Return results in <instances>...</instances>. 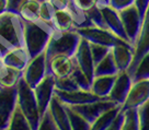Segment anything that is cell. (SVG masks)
<instances>
[{"label": "cell", "mask_w": 149, "mask_h": 130, "mask_svg": "<svg viewBox=\"0 0 149 130\" xmlns=\"http://www.w3.org/2000/svg\"><path fill=\"white\" fill-rule=\"evenodd\" d=\"M17 47H24V21L19 14L0 15V58Z\"/></svg>", "instance_id": "1"}, {"label": "cell", "mask_w": 149, "mask_h": 130, "mask_svg": "<svg viewBox=\"0 0 149 130\" xmlns=\"http://www.w3.org/2000/svg\"><path fill=\"white\" fill-rule=\"evenodd\" d=\"M53 32L52 24L41 19L35 22H24V47L31 58L45 51Z\"/></svg>", "instance_id": "2"}, {"label": "cell", "mask_w": 149, "mask_h": 130, "mask_svg": "<svg viewBox=\"0 0 149 130\" xmlns=\"http://www.w3.org/2000/svg\"><path fill=\"white\" fill-rule=\"evenodd\" d=\"M17 90H18V101H17L18 107L29 120L32 130H37L40 128L43 117L40 113L38 104L33 89L22 78L17 85Z\"/></svg>", "instance_id": "3"}, {"label": "cell", "mask_w": 149, "mask_h": 130, "mask_svg": "<svg viewBox=\"0 0 149 130\" xmlns=\"http://www.w3.org/2000/svg\"><path fill=\"white\" fill-rule=\"evenodd\" d=\"M80 39L81 37L76 31H69V32L54 31L45 49L46 61L57 55L74 57L80 43Z\"/></svg>", "instance_id": "4"}, {"label": "cell", "mask_w": 149, "mask_h": 130, "mask_svg": "<svg viewBox=\"0 0 149 130\" xmlns=\"http://www.w3.org/2000/svg\"><path fill=\"white\" fill-rule=\"evenodd\" d=\"M118 14L127 36V41L135 47V44L138 39L140 30H141V24H143V20L140 18L138 11L135 6L133 5L118 11Z\"/></svg>", "instance_id": "5"}, {"label": "cell", "mask_w": 149, "mask_h": 130, "mask_svg": "<svg viewBox=\"0 0 149 130\" xmlns=\"http://www.w3.org/2000/svg\"><path fill=\"white\" fill-rule=\"evenodd\" d=\"M74 31L79 34V36L81 38L88 41L91 44H98V45L107 46L110 47V48L115 46L117 43L122 41V38L117 37L116 35H114L110 30L98 28V26L77 28Z\"/></svg>", "instance_id": "6"}, {"label": "cell", "mask_w": 149, "mask_h": 130, "mask_svg": "<svg viewBox=\"0 0 149 130\" xmlns=\"http://www.w3.org/2000/svg\"><path fill=\"white\" fill-rule=\"evenodd\" d=\"M18 90L14 88H6L0 90V130H7L17 108Z\"/></svg>", "instance_id": "7"}, {"label": "cell", "mask_w": 149, "mask_h": 130, "mask_svg": "<svg viewBox=\"0 0 149 130\" xmlns=\"http://www.w3.org/2000/svg\"><path fill=\"white\" fill-rule=\"evenodd\" d=\"M149 101V80L133 81L132 88L127 94L122 111L128 109H137Z\"/></svg>", "instance_id": "8"}, {"label": "cell", "mask_w": 149, "mask_h": 130, "mask_svg": "<svg viewBox=\"0 0 149 130\" xmlns=\"http://www.w3.org/2000/svg\"><path fill=\"white\" fill-rule=\"evenodd\" d=\"M47 61L45 51L31 58L23 71V80L34 89L47 75Z\"/></svg>", "instance_id": "9"}, {"label": "cell", "mask_w": 149, "mask_h": 130, "mask_svg": "<svg viewBox=\"0 0 149 130\" xmlns=\"http://www.w3.org/2000/svg\"><path fill=\"white\" fill-rule=\"evenodd\" d=\"M55 78L52 74L48 73L35 88L33 89L35 98H36L37 104H38L40 113H41L42 117L48 111L49 104H51L53 98L55 96L54 95V92H55Z\"/></svg>", "instance_id": "10"}, {"label": "cell", "mask_w": 149, "mask_h": 130, "mask_svg": "<svg viewBox=\"0 0 149 130\" xmlns=\"http://www.w3.org/2000/svg\"><path fill=\"white\" fill-rule=\"evenodd\" d=\"M72 58H74L76 66L82 71V73L86 75L89 82L92 83L94 79V67L95 66H94L91 50H90V43L81 38L78 48L76 50V54Z\"/></svg>", "instance_id": "11"}, {"label": "cell", "mask_w": 149, "mask_h": 130, "mask_svg": "<svg viewBox=\"0 0 149 130\" xmlns=\"http://www.w3.org/2000/svg\"><path fill=\"white\" fill-rule=\"evenodd\" d=\"M54 95L58 98L61 103H64L67 106H76V105H84L88 103L103 101L107 98H101L94 95L91 91L84 90H74V91H59L56 90Z\"/></svg>", "instance_id": "12"}, {"label": "cell", "mask_w": 149, "mask_h": 130, "mask_svg": "<svg viewBox=\"0 0 149 130\" xmlns=\"http://www.w3.org/2000/svg\"><path fill=\"white\" fill-rule=\"evenodd\" d=\"M149 51V7L145 17L143 19V24H141V30H140L138 39L135 44V54H134V59L130 67L128 68V73L132 75L135 68L137 67L140 59L144 57Z\"/></svg>", "instance_id": "13"}, {"label": "cell", "mask_w": 149, "mask_h": 130, "mask_svg": "<svg viewBox=\"0 0 149 130\" xmlns=\"http://www.w3.org/2000/svg\"><path fill=\"white\" fill-rule=\"evenodd\" d=\"M111 54L118 72L126 71V70H128V68L133 62L134 54H135V47L128 42L122 39L115 46L112 47Z\"/></svg>", "instance_id": "14"}, {"label": "cell", "mask_w": 149, "mask_h": 130, "mask_svg": "<svg viewBox=\"0 0 149 130\" xmlns=\"http://www.w3.org/2000/svg\"><path fill=\"white\" fill-rule=\"evenodd\" d=\"M115 105H118L116 103L112 102L110 100H103L98 102L88 103L84 105H76V106H70L76 113H78L80 116L84 117L86 120L92 124L100 115H102L104 111L112 108Z\"/></svg>", "instance_id": "15"}, {"label": "cell", "mask_w": 149, "mask_h": 130, "mask_svg": "<svg viewBox=\"0 0 149 130\" xmlns=\"http://www.w3.org/2000/svg\"><path fill=\"white\" fill-rule=\"evenodd\" d=\"M132 84H133V78L128 73V71L127 70L120 71L116 74L113 88L109 95V100L122 106L127 98V94L132 88Z\"/></svg>", "instance_id": "16"}, {"label": "cell", "mask_w": 149, "mask_h": 130, "mask_svg": "<svg viewBox=\"0 0 149 130\" xmlns=\"http://www.w3.org/2000/svg\"><path fill=\"white\" fill-rule=\"evenodd\" d=\"M74 68V58L69 56L57 55L47 60V73L52 74L55 79H61L70 75Z\"/></svg>", "instance_id": "17"}, {"label": "cell", "mask_w": 149, "mask_h": 130, "mask_svg": "<svg viewBox=\"0 0 149 130\" xmlns=\"http://www.w3.org/2000/svg\"><path fill=\"white\" fill-rule=\"evenodd\" d=\"M48 113L58 130H71L69 117L67 113V106L54 96L49 104Z\"/></svg>", "instance_id": "18"}, {"label": "cell", "mask_w": 149, "mask_h": 130, "mask_svg": "<svg viewBox=\"0 0 149 130\" xmlns=\"http://www.w3.org/2000/svg\"><path fill=\"white\" fill-rule=\"evenodd\" d=\"M100 10H101V13L103 15V19H104V22H105L107 30H110L117 37L128 42L125 31H124V28H123V24H122L121 18H120V14H118V11L113 9L110 6L101 8Z\"/></svg>", "instance_id": "19"}, {"label": "cell", "mask_w": 149, "mask_h": 130, "mask_svg": "<svg viewBox=\"0 0 149 130\" xmlns=\"http://www.w3.org/2000/svg\"><path fill=\"white\" fill-rule=\"evenodd\" d=\"M30 60H31V57L25 47L13 48L9 53H7L2 58V61L6 66L21 70V71H24Z\"/></svg>", "instance_id": "20"}, {"label": "cell", "mask_w": 149, "mask_h": 130, "mask_svg": "<svg viewBox=\"0 0 149 130\" xmlns=\"http://www.w3.org/2000/svg\"><path fill=\"white\" fill-rule=\"evenodd\" d=\"M116 75H101V77H94L90 91L101 98L109 100V95L111 92L113 84L115 81Z\"/></svg>", "instance_id": "21"}, {"label": "cell", "mask_w": 149, "mask_h": 130, "mask_svg": "<svg viewBox=\"0 0 149 130\" xmlns=\"http://www.w3.org/2000/svg\"><path fill=\"white\" fill-rule=\"evenodd\" d=\"M52 26L54 28V31H59V32L74 31V21L69 11L67 9L56 10L52 20Z\"/></svg>", "instance_id": "22"}, {"label": "cell", "mask_w": 149, "mask_h": 130, "mask_svg": "<svg viewBox=\"0 0 149 130\" xmlns=\"http://www.w3.org/2000/svg\"><path fill=\"white\" fill-rule=\"evenodd\" d=\"M23 78V71L3 66L0 69V90L17 86L19 81Z\"/></svg>", "instance_id": "23"}, {"label": "cell", "mask_w": 149, "mask_h": 130, "mask_svg": "<svg viewBox=\"0 0 149 130\" xmlns=\"http://www.w3.org/2000/svg\"><path fill=\"white\" fill-rule=\"evenodd\" d=\"M121 105H115V106H113L110 109H107V111H104L102 115H100L91 124L90 130H105L114 121V119L117 117V115L121 113Z\"/></svg>", "instance_id": "24"}, {"label": "cell", "mask_w": 149, "mask_h": 130, "mask_svg": "<svg viewBox=\"0 0 149 130\" xmlns=\"http://www.w3.org/2000/svg\"><path fill=\"white\" fill-rule=\"evenodd\" d=\"M67 10L69 11L70 15H71V18H72L74 30L94 26L92 23V21L89 18L88 12L82 9H80V8H78L72 1L70 2V5H69V7L67 8Z\"/></svg>", "instance_id": "25"}, {"label": "cell", "mask_w": 149, "mask_h": 130, "mask_svg": "<svg viewBox=\"0 0 149 130\" xmlns=\"http://www.w3.org/2000/svg\"><path fill=\"white\" fill-rule=\"evenodd\" d=\"M40 5L41 2L38 0H29L21 7L18 14L24 22H35L40 20Z\"/></svg>", "instance_id": "26"}, {"label": "cell", "mask_w": 149, "mask_h": 130, "mask_svg": "<svg viewBox=\"0 0 149 130\" xmlns=\"http://www.w3.org/2000/svg\"><path fill=\"white\" fill-rule=\"evenodd\" d=\"M118 73L115 62L113 60V57L110 54L104 57L98 65L94 67V77H101V75H116Z\"/></svg>", "instance_id": "27"}, {"label": "cell", "mask_w": 149, "mask_h": 130, "mask_svg": "<svg viewBox=\"0 0 149 130\" xmlns=\"http://www.w3.org/2000/svg\"><path fill=\"white\" fill-rule=\"evenodd\" d=\"M7 130H32L30 122L25 118L21 109L18 107V105H17V108L14 111L13 116L11 118V121Z\"/></svg>", "instance_id": "28"}, {"label": "cell", "mask_w": 149, "mask_h": 130, "mask_svg": "<svg viewBox=\"0 0 149 130\" xmlns=\"http://www.w3.org/2000/svg\"><path fill=\"white\" fill-rule=\"evenodd\" d=\"M67 113L69 117L71 130H90L91 124L86 120L84 117L80 116L78 113H76L70 106H67Z\"/></svg>", "instance_id": "29"}, {"label": "cell", "mask_w": 149, "mask_h": 130, "mask_svg": "<svg viewBox=\"0 0 149 130\" xmlns=\"http://www.w3.org/2000/svg\"><path fill=\"white\" fill-rule=\"evenodd\" d=\"M132 78H133V81L149 80V51L140 59L132 74Z\"/></svg>", "instance_id": "30"}, {"label": "cell", "mask_w": 149, "mask_h": 130, "mask_svg": "<svg viewBox=\"0 0 149 130\" xmlns=\"http://www.w3.org/2000/svg\"><path fill=\"white\" fill-rule=\"evenodd\" d=\"M121 130H139L137 109H128L124 111V122Z\"/></svg>", "instance_id": "31"}, {"label": "cell", "mask_w": 149, "mask_h": 130, "mask_svg": "<svg viewBox=\"0 0 149 130\" xmlns=\"http://www.w3.org/2000/svg\"><path fill=\"white\" fill-rule=\"evenodd\" d=\"M90 50H91V55H92L94 66H97L104 57H107L110 54L111 48L107 46H102V45H98V44H91L90 43Z\"/></svg>", "instance_id": "32"}, {"label": "cell", "mask_w": 149, "mask_h": 130, "mask_svg": "<svg viewBox=\"0 0 149 130\" xmlns=\"http://www.w3.org/2000/svg\"><path fill=\"white\" fill-rule=\"evenodd\" d=\"M70 77L74 80V82L77 83V85H78L81 90L90 91L91 83H90L89 80L86 78V75L82 73V71L76 66V64H74V70H72V72L70 73Z\"/></svg>", "instance_id": "33"}, {"label": "cell", "mask_w": 149, "mask_h": 130, "mask_svg": "<svg viewBox=\"0 0 149 130\" xmlns=\"http://www.w3.org/2000/svg\"><path fill=\"white\" fill-rule=\"evenodd\" d=\"M55 11V8L51 5L49 1H42L40 5V11H38L40 19L46 23L52 24V20H53Z\"/></svg>", "instance_id": "34"}, {"label": "cell", "mask_w": 149, "mask_h": 130, "mask_svg": "<svg viewBox=\"0 0 149 130\" xmlns=\"http://www.w3.org/2000/svg\"><path fill=\"white\" fill-rule=\"evenodd\" d=\"M55 89L56 90H59V91H74V90H81L70 75L66 77V78H61V79H56Z\"/></svg>", "instance_id": "35"}, {"label": "cell", "mask_w": 149, "mask_h": 130, "mask_svg": "<svg viewBox=\"0 0 149 130\" xmlns=\"http://www.w3.org/2000/svg\"><path fill=\"white\" fill-rule=\"evenodd\" d=\"M138 111V120L139 130H149V101L139 108Z\"/></svg>", "instance_id": "36"}, {"label": "cell", "mask_w": 149, "mask_h": 130, "mask_svg": "<svg viewBox=\"0 0 149 130\" xmlns=\"http://www.w3.org/2000/svg\"><path fill=\"white\" fill-rule=\"evenodd\" d=\"M88 12V15L90 20L92 21V23L94 26H98V28H107V25H105V22H104V19H103V15L101 13V10L98 9L97 7L92 8L91 10L87 11Z\"/></svg>", "instance_id": "37"}, {"label": "cell", "mask_w": 149, "mask_h": 130, "mask_svg": "<svg viewBox=\"0 0 149 130\" xmlns=\"http://www.w3.org/2000/svg\"><path fill=\"white\" fill-rule=\"evenodd\" d=\"M37 130H58L57 127L55 126V124H54L53 119H52V117L48 111L43 116L41 125H40V128Z\"/></svg>", "instance_id": "38"}, {"label": "cell", "mask_w": 149, "mask_h": 130, "mask_svg": "<svg viewBox=\"0 0 149 130\" xmlns=\"http://www.w3.org/2000/svg\"><path fill=\"white\" fill-rule=\"evenodd\" d=\"M133 5H134V0H110L109 1V6L116 11H121Z\"/></svg>", "instance_id": "39"}, {"label": "cell", "mask_w": 149, "mask_h": 130, "mask_svg": "<svg viewBox=\"0 0 149 130\" xmlns=\"http://www.w3.org/2000/svg\"><path fill=\"white\" fill-rule=\"evenodd\" d=\"M29 0H8V5H7V12L18 14L19 10L21 9V7Z\"/></svg>", "instance_id": "40"}, {"label": "cell", "mask_w": 149, "mask_h": 130, "mask_svg": "<svg viewBox=\"0 0 149 130\" xmlns=\"http://www.w3.org/2000/svg\"><path fill=\"white\" fill-rule=\"evenodd\" d=\"M71 1L78 8L84 10V11H89L95 7V0H71Z\"/></svg>", "instance_id": "41"}, {"label": "cell", "mask_w": 149, "mask_h": 130, "mask_svg": "<svg viewBox=\"0 0 149 130\" xmlns=\"http://www.w3.org/2000/svg\"><path fill=\"white\" fill-rule=\"evenodd\" d=\"M134 6L136 7L140 18L143 20L145 17V13H146V11L149 7V0H134Z\"/></svg>", "instance_id": "42"}, {"label": "cell", "mask_w": 149, "mask_h": 130, "mask_svg": "<svg viewBox=\"0 0 149 130\" xmlns=\"http://www.w3.org/2000/svg\"><path fill=\"white\" fill-rule=\"evenodd\" d=\"M124 122V111H122L117 115V117L114 119V121L112 122L111 125L107 127L105 130H121L122 126Z\"/></svg>", "instance_id": "43"}, {"label": "cell", "mask_w": 149, "mask_h": 130, "mask_svg": "<svg viewBox=\"0 0 149 130\" xmlns=\"http://www.w3.org/2000/svg\"><path fill=\"white\" fill-rule=\"evenodd\" d=\"M51 5L55 8V10H65L69 7L71 0H47Z\"/></svg>", "instance_id": "44"}, {"label": "cell", "mask_w": 149, "mask_h": 130, "mask_svg": "<svg viewBox=\"0 0 149 130\" xmlns=\"http://www.w3.org/2000/svg\"><path fill=\"white\" fill-rule=\"evenodd\" d=\"M7 5H8V0H0V15L7 12Z\"/></svg>", "instance_id": "45"}, {"label": "cell", "mask_w": 149, "mask_h": 130, "mask_svg": "<svg viewBox=\"0 0 149 130\" xmlns=\"http://www.w3.org/2000/svg\"><path fill=\"white\" fill-rule=\"evenodd\" d=\"M109 1L110 0H95V7L98 9H101V8H104L109 6Z\"/></svg>", "instance_id": "46"}, {"label": "cell", "mask_w": 149, "mask_h": 130, "mask_svg": "<svg viewBox=\"0 0 149 130\" xmlns=\"http://www.w3.org/2000/svg\"><path fill=\"white\" fill-rule=\"evenodd\" d=\"M38 1H40V2H42V1H47V0H38Z\"/></svg>", "instance_id": "47"}]
</instances>
